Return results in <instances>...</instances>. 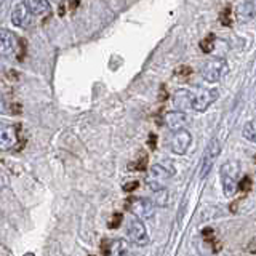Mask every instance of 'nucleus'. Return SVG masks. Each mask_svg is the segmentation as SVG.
<instances>
[{"mask_svg":"<svg viewBox=\"0 0 256 256\" xmlns=\"http://www.w3.org/2000/svg\"><path fill=\"white\" fill-rule=\"evenodd\" d=\"M252 188V178L250 176H244L242 180H238V189L240 190H248Z\"/></svg>","mask_w":256,"mask_h":256,"instance_id":"21","label":"nucleus"},{"mask_svg":"<svg viewBox=\"0 0 256 256\" xmlns=\"http://www.w3.org/2000/svg\"><path fill=\"white\" fill-rule=\"evenodd\" d=\"M224 69H226V61L222 58H212L204 64L202 77L208 84H216V82H220Z\"/></svg>","mask_w":256,"mask_h":256,"instance_id":"7","label":"nucleus"},{"mask_svg":"<svg viewBox=\"0 0 256 256\" xmlns=\"http://www.w3.org/2000/svg\"><path fill=\"white\" fill-rule=\"evenodd\" d=\"M194 100H196V94H192V92H189V90L174 92L173 98H172L174 110H180V112H186L194 108Z\"/></svg>","mask_w":256,"mask_h":256,"instance_id":"11","label":"nucleus"},{"mask_svg":"<svg viewBox=\"0 0 256 256\" xmlns=\"http://www.w3.org/2000/svg\"><path fill=\"white\" fill-rule=\"evenodd\" d=\"M30 21H32V13L29 12L28 5L24 2L16 4L12 10V22L16 28H28Z\"/></svg>","mask_w":256,"mask_h":256,"instance_id":"10","label":"nucleus"},{"mask_svg":"<svg viewBox=\"0 0 256 256\" xmlns=\"http://www.w3.org/2000/svg\"><path fill=\"white\" fill-rule=\"evenodd\" d=\"M20 45L21 42L14 32L8 29H0V56L18 54Z\"/></svg>","mask_w":256,"mask_h":256,"instance_id":"8","label":"nucleus"},{"mask_svg":"<svg viewBox=\"0 0 256 256\" xmlns=\"http://www.w3.org/2000/svg\"><path fill=\"white\" fill-rule=\"evenodd\" d=\"M220 152H221V144L218 140L214 138L208 142V146L204 152L202 162H200V178H206V174L212 172L216 158L220 157Z\"/></svg>","mask_w":256,"mask_h":256,"instance_id":"6","label":"nucleus"},{"mask_svg":"<svg viewBox=\"0 0 256 256\" xmlns=\"http://www.w3.org/2000/svg\"><path fill=\"white\" fill-rule=\"evenodd\" d=\"M213 46H214V36L213 34H208L202 42H200V48H202L204 53L213 52Z\"/></svg>","mask_w":256,"mask_h":256,"instance_id":"19","label":"nucleus"},{"mask_svg":"<svg viewBox=\"0 0 256 256\" xmlns=\"http://www.w3.org/2000/svg\"><path fill=\"white\" fill-rule=\"evenodd\" d=\"M190 141H192V136L186 128L173 132V136L170 138V150L176 156H184L190 146Z\"/></svg>","mask_w":256,"mask_h":256,"instance_id":"9","label":"nucleus"},{"mask_svg":"<svg viewBox=\"0 0 256 256\" xmlns=\"http://www.w3.org/2000/svg\"><path fill=\"white\" fill-rule=\"evenodd\" d=\"M146 168V157H142L141 160H136V164H130V170H144Z\"/></svg>","mask_w":256,"mask_h":256,"instance_id":"22","label":"nucleus"},{"mask_svg":"<svg viewBox=\"0 0 256 256\" xmlns=\"http://www.w3.org/2000/svg\"><path fill=\"white\" fill-rule=\"evenodd\" d=\"M221 22L222 24H230V8H226V12H222V14H221Z\"/></svg>","mask_w":256,"mask_h":256,"instance_id":"24","label":"nucleus"},{"mask_svg":"<svg viewBox=\"0 0 256 256\" xmlns=\"http://www.w3.org/2000/svg\"><path fill=\"white\" fill-rule=\"evenodd\" d=\"M20 144V126L0 122V152L12 150Z\"/></svg>","mask_w":256,"mask_h":256,"instance_id":"5","label":"nucleus"},{"mask_svg":"<svg viewBox=\"0 0 256 256\" xmlns=\"http://www.w3.org/2000/svg\"><path fill=\"white\" fill-rule=\"evenodd\" d=\"M24 4L28 5L29 12L34 16H44L50 10V2L48 0H26Z\"/></svg>","mask_w":256,"mask_h":256,"instance_id":"16","label":"nucleus"},{"mask_svg":"<svg viewBox=\"0 0 256 256\" xmlns=\"http://www.w3.org/2000/svg\"><path fill=\"white\" fill-rule=\"evenodd\" d=\"M165 124L170 128L172 132H178L182 130L188 124V116L186 112H180V110H172L165 114Z\"/></svg>","mask_w":256,"mask_h":256,"instance_id":"14","label":"nucleus"},{"mask_svg":"<svg viewBox=\"0 0 256 256\" xmlns=\"http://www.w3.org/2000/svg\"><path fill=\"white\" fill-rule=\"evenodd\" d=\"M149 146H150V149H156V134H150V138H149Z\"/></svg>","mask_w":256,"mask_h":256,"instance_id":"27","label":"nucleus"},{"mask_svg":"<svg viewBox=\"0 0 256 256\" xmlns=\"http://www.w3.org/2000/svg\"><path fill=\"white\" fill-rule=\"evenodd\" d=\"M242 133H244L245 140L256 142V120H250V122H246Z\"/></svg>","mask_w":256,"mask_h":256,"instance_id":"18","label":"nucleus"},{"mask_svg":"<svg viewBox=\"0 0 256 256\" xmlns=\"http://www.w3.org/2000/svg\"><path fill=\"white\" fill-rule=\"evenodd\" d=\"M189 74H190L189 66H180V69L174 72V76H176V77H181V78H188Z\"/></svg>","mask_w":256,"mask_h":256,"instance_id":"23","label":"nucleus"},{"mask_svg":"<svg viewBox=\"0 0 256 256\" xmlns=\"http://www.w3.org/2000/svg\"><path fill=\"white\" fill-rule=\"evenodd\" d=\"M4 112H6V102H5L4 94L0 93V114H4Z\"/></svg>","mask_w":256,"mask_h":256,"instance_id":"26","label":"nucleus"},{"mask_svg":"<svg viewBox=\"0 0 256 256\" xmlns=\"http://www.w3.org/2000/svg\"><path fill=\"white\" fill-rule=\"evenodd\" d=\"M125 208L140 220H149L154 216V202H152L150 198L130 197V198H126Z\"/></svg>","mask_w":256,"mask_h":256,"instance_id":"4","label":"nucleus"},{"mask_svg":"<svg viewBox=\"0 0 256 256\" xmlns=\"http://www.w3.org/2000/svg\"><path fill=\"white\" fill-rule=\"evenodd\" d=\"M125 232H126V238L134 245L146 246L149 244V234H148V229H146V226H144L142 220L136 218V216H133V214L128 216Z\"/></svg>","mask_w":256,"mask_h":256,"instance_id":"2","label":"nucleus"},{"mask_svg":"<svg viewBox=\"0 0 256 256\" xmlns=\"http://www.w3.org/2000/svg\"><path fill=\"white\" fill-rule=\"evenodd\" d=\"M218 96H220V92L216 90V88H213V90H204V92H200L198 94H196L194 108H192V109L197 110V112H205L216 100H218Z\"/></svg>","mask_w":256,"mask_h":256,"instance_id":"12","label":"nucleus"},{"mask_svg":"<svg viewBox=\"0 0 256 256\" xmlns=\"http://www.w3.org/2000/svg\"><path fill=\"white\" fill-rule=\"evenodd\" d=\"M122 220H124L122 213H114V216H112L110 221H109V228H110V229L118 228V226H120V222H122Z\"/></svg>","mask_w":256,"mask_h":256,"instance_id":"20","label":"nucleus"},{"mask_svg":"<svg viewBox=\"0 0 256 256\" xmlns=\"http://www.w3.org/2000/svg\"><path fill=\"white\" fill-rule=\"evenodd\" d=\"M238 174H240V165L234 160L226 162L220 168L222 192L226 197H234L238 190Z\"/></svg>","mask_w":256,"mask_h":256,"instance_id":"1","label":"nucleus"},{"mask_svg":"<svg viewBox=\"0 0 256 256\" xmlns=\"http://www.w3.org/2000/svg\"><path fill=\"white\" fill-rule=\"evenodd\" d=\"M256 16V2H244L236 8V20L238 22H248Z\"/></svg>","mask_w":256,"mask_h":256,"instance_id":"15","label":"nucleus"},{"mask_svg":"<svg viewBox=\"0 0 256 256\" xmlns=\"http://www.w3.org/2000/svg\"><path fill=\"white\" fill-rule=\"evenodd\" d=\"M154 204L158 205V206H166L170 204V194H168V189H160L157 192H154Z\"/></svg>","mask_w":256,"mask_h":256,"instance_id":"17","label":"nucleus"},{"mask_svg":"<svg viewBox=\"0 0 256 256\" xmlns=\"http://www.w3.org/2000/svg\"><path fill=\"white\" fill-rule=\"evenodd\" d=\"M173 173H174L173 168H166L162 164L152 165L150 172H149V176H148V186L150 188L152 192L165 189L168 181H170V178L173 176Z\"/></svg>","mask_w":256,"mask_h":256,"instance_id":"3","label":"nucleus"},{"mask_svg":"<svg viewBox=\"0 0 256 256\" xmlns=\"http://www.w3.org/2000/svg\"><path fill=\"white\" fill-rule=\"evenodd\" d=\"M136 188H138V181H132V182H126L124 186V190L125 192H133Z\"/></svg>","mask_w":256,"mask_h":256,"instance_id":"25","label":"nucleus"},{"mask_svg":"<svg viewBox=\"0 0 256 256\" xmlns=\"http://www.w3.org/2000/svg\"><path fill=\"white\" fill-rule=\"evenodd\" d=\"M24 256H34V253H28V254H24Z\"/></svg>","mask_w":256,"mask_h":256,"instance_id":"29","label":"nucleus"},{"mask_svg":"<svg viewBox=\"0 0 256 256\" xmlns=\"http://www.w3.org/2000/svg\"><path fill=\"white\" fill-rule=\"evenodd\" d=\"M128 245L124 238H114L102 242V253L106 256H125Z\"/></svg>","mask_w":256,"mask_h":256,"instance_id":"13","label":"nucleus"},{"mask_svg":"<svg viewBox=\"0 0 256 256\" xmlns=\"http://www.w3.org/2000/svg\"><path fill=\"white\" fill-rule=\"evenodd\" d=\"M48 2H50V4H53V5H61V2H62V0H48Z\"/></svg>","mask_w":256,"mask_h":256,"instance_id":"28","label":"nucleus"}]
</instances>
